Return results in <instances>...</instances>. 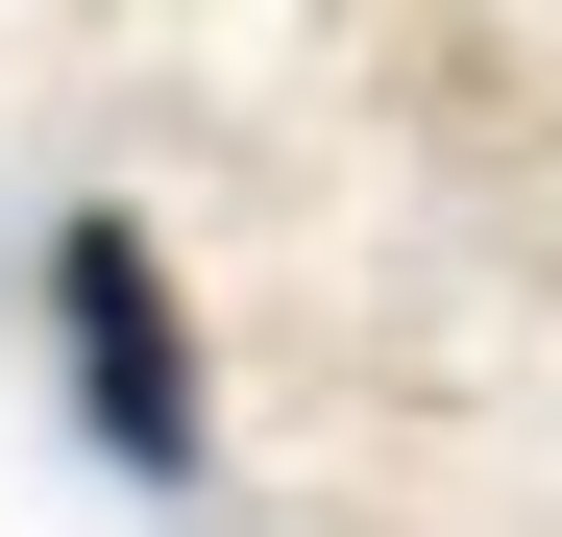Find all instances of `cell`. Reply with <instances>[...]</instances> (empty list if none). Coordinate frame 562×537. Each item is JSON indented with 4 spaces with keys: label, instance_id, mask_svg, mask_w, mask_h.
<instances>
[{
    "label": "cell",
    "instance_id": "1",
    "mask_svg": "<svg viewBox=\"0 0 562 537\" xmlns=\"http://www.w3.org/2000/svg\"><path fill=\"white\" fill-rule=\"evenodd\" d=\"M49 342H74V415H99L147 489L196 465V342H171V268H147L123 196H99V220H49Z\"/></svg>",
    "mask_w": 562,
    "mask_h": 537
}]
</instances>
